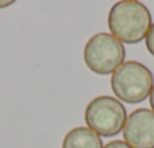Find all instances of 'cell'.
Segmentation results:
<instances>
[{
  "label": "cell",
  "mask_w": 154,
  "mask_h": 148,
  "mask_svg": "<svg viewBox=\"0 0 154 148\" xmlns=\"http://www.w3.org/2000/svg\"><path fill=\"white\" fill-rule=\"evenodd\" d=\"M151 24V12L140 2L119 0L113 3L107 15L110 35L125 44H137L145 39Z\"/></svg>",
  "instance_id": "obj_1"
},
{
  "label": "cell",
  "mask_w": 154,
  "mask_h": 148,
  "mask_svg": "<svg viewBox=\"0 0 154 148\" xmlns=\"http://www.w3.org/2000/svg\"><path fill=\"white\" fill-rule=\"evenodd\" d=\"M154 85V76L148 66L137 60L124 62L110 79V86L119 101L136 104L149 97Z\"/></svg>",
  "instance_id": "obj_2"
},
{
  "label": "cell",
  "mask_w": 154,
  "mask_h": 148,
  "mask_svg": "<svg viewBox=\"0 0 154 148\" xmlns=\"http://www.w3.org/2000/svg\"><path fill=\"white\" fill-rule=\"evenodd\" d=\"M127 112L124 104L110 95H100L91 100L85 109L88 128L103 137H113L124 128Z\"/></svg>",
  "instance_id": "obj_3"
},
{
  "label": "cell",
  "mask_w": 154,
  "mask_h": 148,
  "mask_svg": "<svg viewBox=\"0 0 154 148\" xmlns=\"http://www.w3.org/2000/svg\"><path fill=\"white\" fill-rule=\"evenodd\" d=\"M125 48L113 35L101 32L89 38L83 48V60L86 66L100 76L113 74L124 63Z\"/></svg>",
  "instance_id": "obj_4"
},
{
  "label": "cell",
  "mask_w": 154,
  "mask_h": 148,
  "mask_svg": "<svg viewBox=\"0 0 154 148\" xmlns=\"http://www.w3.org/2000/svg\"><path fill=\"white\" fill-rule=\"evenodd\" d=\"M122 136L131 148H154V112L143 107L133 110L125 119Z\"/></svg>",
  "instance_id": "obj_5"
},
{
  "label": "cell",
  "mask_w": 154,
  "mask_h": 148,
  "mask_svg": "<svg viewBox=\"0 0 154 148\" xmlns=\"http://www.w3.org/2000/svg\"><path fill=\"white\" fill-rule=\"evenodd\" d=\"M101 137L88 127H75L69 130L62 142V148H103Z\"/></svg>",
  "instance_id": "obj_6"
},
{
  "label": "cell",
  "mask_w": 154,
  "mask_h": 148,
  "mask_svg": "<svg viewBox=\"0 0 154 148\" xmlns=\"http://www.w3.org/2000/svg\"><path fill=\"white\" fill-rule=\"evenodd\" d=\"M145 45H146V50L149 51V54L154 56V23L151 24L148 33H146V38H145Z\"/></svg>",
  "instance_id": "obj_7"
},
{
  "label": "cell",
  "mask_w": 154,
  "mask_h": 148,
  "mask_svg": "<svg viewBox=\"0 0 154 148\" xmlns=\"http://www.w3.org/2000/svg\"><path fill=\"white\" fill-rule=\"evenodd\" d=\"M103 148H131V146L127 142H124V140H112L107 145H104Z\"/></svg>",
  "instance_id": "obj_8"
},
{
  "label": "cell",
  "mask_w": 154,
  "mask_h": 148,
  "mask_svg": "<svg viewBox=\"0 0 154 148\" xmlns=\"http://www.w3.org/2000/svg\"><path fill=\"white\" fill-rule=\"evenodd\" d=\"M17 0H0V9H5V8H9L12 6Z\"/></svg>",
  "instance_id": "obj_9"
},
{
  "label": "cell",
  "mask_w": 154,
  "mask_h": 148,
  "mask_svg": "<svg viewBox=\"0 0 154 148\" xmlns=\"http://www.w3.org/2000/svg\"><path fill=\"white\" fill-rule=\"evenodd\" d=\"M149 104H151V110L154 112V85H152V89L149 92Z\"/></svg>",
  "instance_id": "obj_10"
},
{
  "label": "cell",
  "mask_w": 154,
  "mask_h": 148,
  "mask_svg": "<svg viewBox=\"0 0 154 148\" xmlns=\"http://www.w3.org/2000/svg\"><path fill=\"white\" fill-rule=\"evenodd\" d=\"M131 2H139V0H131Z\"/></svg>",
  "instance_id": "obj_11"
}]
</instances>
